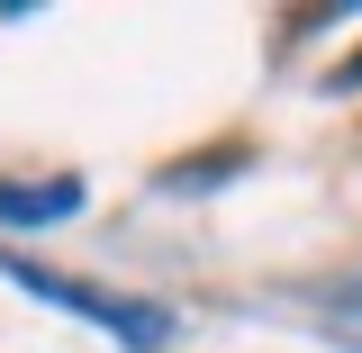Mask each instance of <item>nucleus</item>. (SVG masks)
<instances>
[{
	"label": "nucleus",
	"mask_w": 362,
	"mask_h": 353,
	"mask_svg": "<svg viewBox=\"0 0 362 353\" xmlns=\"http://www.w3.org/2000/svg\"><path fill=\"white\" fill-rule=\"evenodd\" d=\"M82 190L73 181H45V190H0V218H64Z\"/></svg>",
	"instance_id": "f257e3e1"
},
{
	"label": "nucleus",
	"mask_w": 362,
	"mask_h": 353,
	"mask_svg": "<svg viewBox=\"0 0 362 353\" xmlns=\"http://www.w3.org/2000/svg\"><path fill=\"white\" fill-rule=\"evenodd\" d=\"M335 82H362V54H354V64H344V73H335Z\"/></svg>",
	"instance_id": "f03ea898"
}]
</instances>
